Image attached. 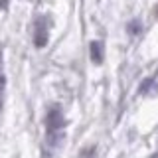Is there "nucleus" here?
<instances>
[{"instance_id":"nucleus-6","label":"nucleus","mask_w":158,"mask_h":158,"mask_svg":"<svg viewBox=\"0 0 158 158\" xmlns=\"http://www.w3.org/2000/svg\"><path fill=\"white\" fill-rule=\"evenodd\" d=\"M154 16L158 18V4H156V8H154Z\"/></svg>"},{"instance_id":"nucleus-4","label":"nucleus","mask_w":158,"mask_h":158,"mask_svg":"<svg viewBox=\"0 0 158 158\" xmlns=\"http://www.w3.org/2000/svg\"><path fill=\"white\" fill-rule=\"evenodd\" d=\"M150 85H152V79H148V81H144L140 85V91H146V89H150Z\"/></svg>"},{"instance_id":"nucleus-5","label":"nucleus","mask_w":158,"mask_h":158,"mask_svg":"<svg viewBox=\"0 0 158 158\" xmlns=\"http://www.w3.org/2000/svg\"><path fill=\"white\" fill-rule=\"evenodd\" d=\"M128 30H132V34H138V22H132L131 26H128Z\"/></svg>"},{"instance_id":"nucleus-3","label":"nucleus","mask_w":158,"mask_h":158,"mask_svg":"<svg viewBox=\"0 0 158 158\" xmlns=\"http://www.w3.org/2000/svg\"><path fill=\"white\" fill-rule=\"evenodd\" d=\"M91 59H93V63H101L103 61V44L101 42H93L91 44Z\"/></svg>"},{"instance_id":"nucleus-1","label":"nucleus","mask_w":158,"mask_h":158,"mask_svg":"<svg viewBox=\"0 0 158 158\" xmlns=\"http://www.w3.org/2000/svg\"><path fill=\"white\" fill-rule=\"evenodd\" d=\"M34 44L36 48H44L48 44V18L42 16L36 22V34H34Z\"/></svg>"},{"instance_id":"nucleus-2","label":"nucleus","mask_w":158,"mask_h":158,"mask_svg":"<svg viewBox=\"0 0 158 158\" xmlns=\"http://www.w3.org/2000/svg\"><path fill=\"white\" fill-rule=\"evenodd\" d=\"M61 127H63V115L59 111V107L56 105V107L49 109V113H48V128H49V132H56Z\"/></svg>"}]
</instances>
